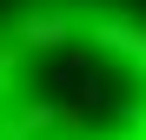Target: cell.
Returning <instances> with one entry per match:
<instances>
[{
  "label": "cell",
  "instance_id": "6da1fadb",
  "mask_svg": "<svg viewBox=\"0 0 146 140\" xmlns=\"http://www.w3.org/2000/svg\"><path fill=\"white\" fill-rule=\"evenodd\" d=\"M0 140H146V0H0Z\"/></svg>",
  "mask_w": 146,
  "mask_h": 140
}]
</instances>
